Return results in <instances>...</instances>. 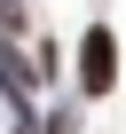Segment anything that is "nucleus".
<instances>
[{"label":"nucleus","mask_w":126,"mask_h":134,"mask_svg":"<svg viewBox=\"0 0 126 134\" xmlns=\"http://www.w3.org/2000/svg\"><path fill=\"white\" fill-rule=\"evenodd\" d=\"M110 79H118V47H110V32L95 24L87 47H79V87H87V95H110Z\"/></svg>","instance_id":"nucleus-1"},{"label":"nucleus","mask_w":126,"mask_h":134,"mask_svg":"<svg viewBox=\"0 0 126 134\" xmlns=\"http://www.w3.org/2000/svg\"><path fill=\"white\" fill-rule=\"evenodd\" d=\"M0 24H24V0H0Z\"/></svg>","instance_id":"nucleus-2"}]
</instances>
